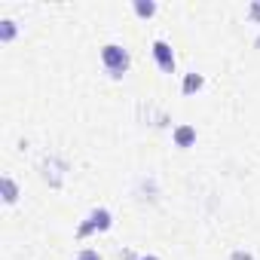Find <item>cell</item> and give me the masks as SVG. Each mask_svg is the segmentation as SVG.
Masks as SVG:
<instances>
[{
    "mask_svg": "<svg viewBox=\"0 0 260 260\" xmlns=\"http://www.w3.org/2000/svg\"><path fill=\"white\" fill-rule=\"evenodd\" d=\"M153 58H156L159 71L175 74V52H172V46L166 40H153Z\"/></svg>",
    "mask_w": 260,
    "mask_h": 260,
    "instance_id": "obj_3",
    "label": "cell"
},
{
    "mask_svg": "<svg viewBox=\"0 0 260 260\" xmlns=\"http://www.w3.org/2000/svg\"><path fill=\"white\" fill-rule=\"evenodd\" d=\"M135 13H138L141 19H150V16L156 13V4H150V0H147V4H144V0H135Z\"/></svg>",
    "mask_w": 260,
    "mask_h": 260,
    "instance_id": "obj_8",
    "label": "cell"
},
{
    "mask_svg": "<svg viewBox=\"0 0 260 260\" xmlns=\"http://www.w3.org/2000/svg\"><path fill=\"white\" fill-rule=\"evenodd\" d=\"M230 260H254V254H251V251H233Z\"/></svg>",
    "mask_w": 260,
    "mask_h": 260,
    "instance_id": "obj_10",
    "label": "cell"
},
{
    "mask_svg": "<svg viewBox=\"0 0 260 260\" xmlns=\"http://www.w3.org/2000/svg\"><path fill=\"white\" fill-rule=\"evenodd\" d=\"M0 187H4V202H7V205H13V202L19 199V184H16L10 175L0 178Z\"/></svg>",
    "mask_w": 260,
    "mask_h": 260,
    "instance_id": "obj_5",
    "label": "cell"
},
{
    "mask_svg": "<svg viewBox=\"0 0 260 260\" xmlns=\"http://www.w3.org/2000/svg\"><path fill=\"white\" fill-rule=\"evenodd\" d=\"M172 138H175L178 147H193V144H196V128L184 122V125H178L175 132H172Z\"/></svg>",
    "mask_w": 260,
    "mask_h": 260,
    "instance_id": "obj_4",
    "label": "cell"
},
{
    "mask_svg": "<svg viewBox=\"0 0 260 260\" xmlns=\"http://www.w3.org/2000/svg\"><path fill=\"white\" fill-rule=\"evenodd\" d=\"M110 223H113V214H110L107 208H95V211H89V217L77 226V239H86V236H92V233H104V230H110Z\"/></svg>",
    "mask_w": 260,
    "mask_h": 260,
    "instance_id": "obj_2",
    "label": "cell"
},
{
    "mask_svg": "<svg viewBox=\"0 0 260 260\" xmlns=\"http://www.w3.org/2000/svg\"><path fill=\"white\" fill-rule=\"evenodd\" d=\"M16 31H19V28H16L13 19H4V22H0V40H4V43H10V40L16 37Z\"/></svg>",
    "mask_w": 260,
    "mask_h": 260,
    "instance_id": "obj_7",
    "label": "cell"
},
{
    "mask_svg": "<svg viewBox=\"0 0 260 260\" xmlns=\"http://www.w3.org/2000/svg\"><path fill=\"white\" fill-rule=\"evenodd\" d=\"M128 260H159L156 254H144V257H135V254H128Z\"/></svg>",
    "mask_w": 260,
    "mask_h": 260,
    "instance_id": "obj_12",
    "label": "cell"
},
{
    "mask_svg": "<svg viewBox=\"0 0 260 260\" xmlns=\"http://www.w3.org/2000/svg\"><path fill=\"white\" fill-rule=\"evenodd\" d=\"M101 64L107 68L110 77H122L128 71V52L116 43H107V46H101Z\"/></svg>",
    "mask_w": 260,
    "mask_h": 260,
    "instance_id": "obj_1",
    "label": "cell"
},
{
    "mask_svg": "<svg viewBox=\"0 0 260 260\" xmlns=\"http://www.w3.org/2000/svg\"><path fill=\"white\" fill-rule=\"evenodd\" d=\"M202 86H205L202 74H187V77H184V86H181V92H184V95H193V92H199Z\"/></svg>",
    "mask_w": 260,
    "mask_h": 260,
    "instance_id": "obj_6",
    "label": "cell"
},
{
    "mask_svg": "<svg viewBox=\"0 0 260 260\" xmlns=\"http://www.w3.org/2000/svg\"><path fill=\"white\" fill-rule=\"evenodd\" d=\"M251 19L260 22V4H251Z\"/></svg>",
    "mask_w": 260,
    "mask_h": 260,
    "instance_id": "obj_11",
    "label": "cell"
},
{
    "mask_svg": "<svg viewBox=\"0 0 260 260\" xmlns=\"http://www.w3.org/2000/svg\"><path fill=\"white\" fill-rule=\"evenodd\" d=\"M77 260H101V254H98V251H92V248H83V251L77 254Z\"/></svg>",
    "mask_w": 260,
    "mask_h": 260,
    "instance_id": "obj_9",
    "label": "cell"
}]
</instances>
